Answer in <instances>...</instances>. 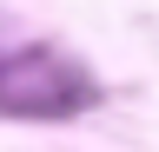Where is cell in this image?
<instances>
[{"mask_svg":"<svg viewBox=\"0 0 159 152\" xmlns=\"http://www.w3.org/2000/svg\"><path fill=\"white\" fill-rule=\"evenodd\" d=\"M93 93L99 86L66 53L27 46V53H13V60H0V112H7V119H66V112L93 106Z\"/></svg>","mask_w":159,"mask_h":152,"instance_id":"obj_1","label":"cell"}]
</instances>
